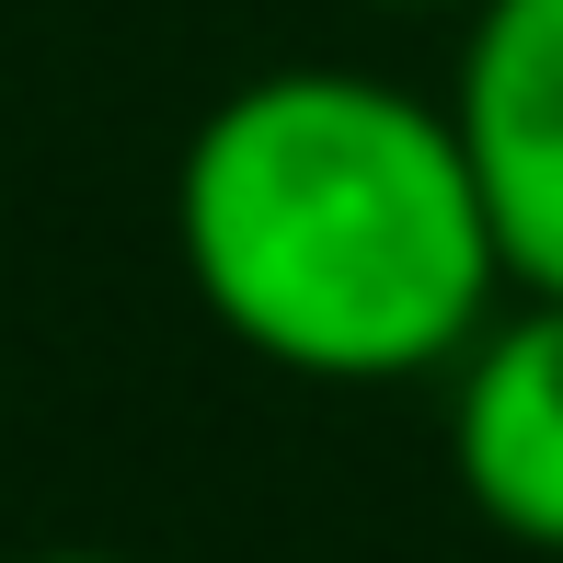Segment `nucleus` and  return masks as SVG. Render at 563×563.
<instances>
[{
	"instance_id": "7ed1b4c3",
	"label": "nucleus",
	"mask_w": 563,
	"mask_h": 563,
	"mask_svg": "<svg viewBox=\"0 0 563 563\" xmlns=\"http://www.w3.org/2000/svg\"><path fill=\"white\" fill-rule=\"evenodd\" d=\"M449 472L483 529L563 552V299L518 288L449 368Z\"/></svg>"
},
{
	"instance_id": "20e7f679",
	"label": "nucleus",
	"mask_w": 563,
	"mask_h": 563,
	"mask_svg": "<svg viewBox=\"0 0 563 563\" xmlns=\"http://www.w3.org/2000/svg\"><path fill=\"white\" fill-rule=\"evenodd\" d=\"M12 563H126V552H92V541H46V552H12Z\"/></svg>"
},
{
	"instance_id": "39448f33",
	"label": "nucleus",
	"mask_w": 563,
	"mask_h": 563,
	"mask_svg": "<svg viewBox=\"0 0 563 563\" xmlns=\"http://www.w3.org/2000/svg\"><path fill=\"white\" fill-rule=\"evenodd\" d=\"M379 12H438V0H379Z\"/></svg>"
},
{
	"instance_id": "f257e3e1",
	"label": "nucleus",
	"mask_w": 563,
	"mask_h": 563,
	"mask_svg": "<svg viewBox=\"0 0 563 563\" xmlns=\"http://www.w3.org/2000/svg\"><path fill=\"white\" fill-rule=\"evenodd\" d=\"M173 265L276 379H449L506 311V242L449 92L345 58L230 81L173 150Z\"/></svg>"
},
{
	"instance_id": "f03ea898",
	"label": "nucleus",
	"mask_w": 563,
	"mask_h": 563,
	"mask_svg": "<svg viewBox=\"0 0 563 563\" xmlns=\"http://www.w3.org/2000/svg\"><path fill=\"white\" fill-rule=\"evenodd\" d=\"M449 115L495 208L506 288L563 299V0H472Z\"/></svg>"
}]
</instances>
